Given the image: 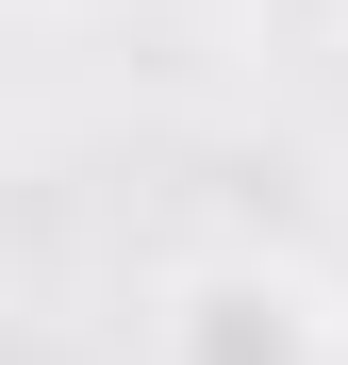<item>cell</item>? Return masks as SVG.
Segmentation results:
<instances>
[{
	"mask_svg": "<svg viewBox=\"0 0 348 365\" xmlns=\"http://www.w3.org/2000/svg\"><path fill=\"white\" fill-rule=\"evenodd\" d=\"M166 365H332V299L282 266H199L166 299Z\"/></svg>",
	"mask_w": 348,
	"mask_h": 365,
	"instance_id": "obj_1",
	"label": "cell"
}]
</instances>
